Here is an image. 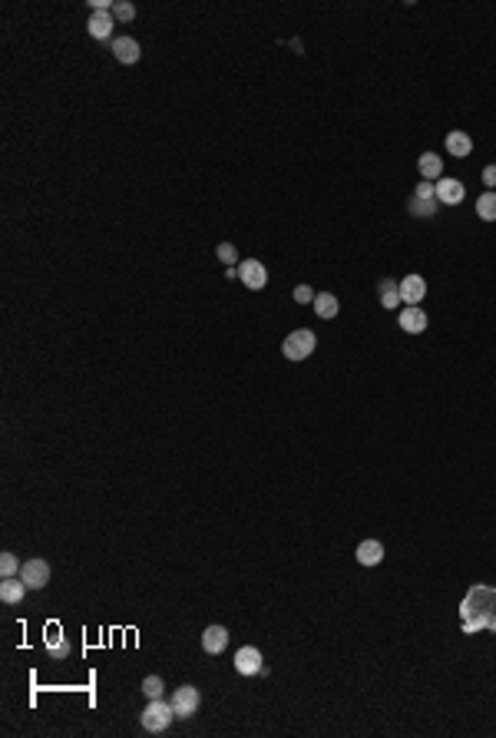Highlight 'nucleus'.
Masks as SVG:
<instances>
[{
  "label": "nucleus",
  "mask_w": 496,
  "mask_h": 738,
  "mask_svg": "<svg viewBox=\"0 0 496 738\" xmlns=\"http://www.w3.org/2000/svg\"><path fill=\"white\" fill-rule=\"evenodd\" d=\"M235 669H238L242 676H255V672H262V652H258L255 645H242V649L235 652Z\"/></svg>",
  "instance_id": "nucleus-7"
},
{
  "label": "nucleus",
  "mask_w": 496,
  "mask_h": 738,
  "mask_svg": "<svg viewBox=\"0 0 496 738\" xmlns=\"http://www.w3.org/2000/svg\"><path fill=\"white\" fill-rule=\"evenodd\" d=\"M113 53L119 63H136V60H139V43H136L133 37H119V40H113Z\"/></svg>",
  "instance_id": "nucleus-16"
},
{
  "label": "nucleus",
  "mask_w": 496,
  "mask_h": 738,
  "mask_svg": "<svg viewBox=\"0 0 496 738\" xmlns=\"http://www.w3.org/2000/svg\"><path fill=\"white\" fill-rule=\"evenodd\" d=\"M17 569H20V563H17L14 553H3V556H0V573H3V576H14Z\"/></svg>",
  "instance_id": "nucleus-24"
},
{
  "label": "nucleus",
  "mask_w": 496,
  "mask_h": 738,
  "mask_svg": "<svg viewBox=\"0 0 496 738\" xmlns=\"http://www.w3.org/2000/svg\"><path fill=\"white\" fill-rule=\"evenodd\" d=\"M199 689L195 685H179L175 689V695H172V709H175V715L179 719H192L195 712H199Z\"/></svg>",
  "instance_id": "nucleus-4"
},
{
  "label": "nucleus",
  "mask_w": 496,
  "mask_h": 738,
  "mask_svg": "<svg viewBox=\"0 0 496 738\" xmlns=\"http://www.w3.org/2000/svg\"><path fill=\"white\" fill-rule=\"evenodd\" d=\"M113 17L116 20H133L136 17V7H133V3H126V0H119V3H113Z\"/></svg>",
  "instance_id": "nucleus-22"
},
{
  "label": "nucleus",
  "mask_w": 496,
  "mask_h": 738,
  "mask_svg": "<svg viewBox=\"0 0 496 738\" xmlns=\"http://www.w3.org/2000/svg\"><path fill=\"white\" fill-rule=\"evenodd\" d=\"M172 719H175V709H172V702L149 699L146 712H142V728H146V732H166Z\"/></svg>",
  "instance_id": "nucleus-1"
},
{
  "label": "nucleus",
  "mask_w": 496,
  "mask_h": 738,
  "mask_svg": "<svg viewBox=\"0 0 496 738\" xmlns=\"http://www.w3.org/2000/svg\"><path fill=\"white\" fill-rule=\"evenodd\" d=\"M27 596V583L23 580H14V576H3V583H0V599L3 603H20Z\"/></svg>",
  "instance_id": "nucleus-15"
},
{
  "label": "nucleus",
  "mask_w": 496,
  "mask_h": 738,
  "mask_svg": "<svg viewBox=\"0 0 496 738\" xmlns=\"http://www.w3.org/2000/svg\"><path fill=\"white\" fill-rule=\"evenodd\" d=\"M20 580L27 583V589H43L50 583V567H47V560H27V563L20 567Z\"/></svg>",
  "instance_id": "nucleus-5"
},
{
  "label": "nucleus",
  "mask_w": 496,
  "mask_h": 738,
  "mask_svg": "<svg viewBox=\"0 0 496 738\" xmlns=\"http://www.w3.org/2000/svg\"><path fill=\"white\" fill-rule=\"evenodd\" d=\"M437 199L443 202V206H457V202H463V182L443 176V179L437 182Z\"/></svg>",
  "instance_id": "nucleus-10"
},
{
  "label": "nucleus",
  "mask_w": 496,
  "mask_h": 738,
  "mask_svg": "<svg viewBox=\"0 0 496 738\" xmlns=\"http://www.w3.org/2000/svg\"><path fill=\"white\" fill-rule=\"evenodd\" d=\"M470 150H473V139H470V133H463V130H454V133L447 136V152H450V156L463 159V156H470Z\"/></svg>",
  "instance_id": "nucleus-12"
},
{
  "label": "nucleus",
  "mask_w": 496,
  "mask_h": 738,
  "mask_svg": "<svg viewBox=\"0 0 496 738\" xmlns=\"http://www.w3.org/2000/svg\"><path fill=\"white\" fill-rule=\"evenodd\" d=\"M215 252H219V259H222V262H225L229 268L238 262V252H235V246H229V242H222V246L215 248Z\"/></svg>",
  "instance_id": "nucleus-23"
},
{
  "label": "nucleus",
  "mask_w": 496,
  "mask_h": 738,
  "mask_svg": "<svg viewBox=\"0 0 496 738\" xmlns=\"http://www.w3.org/2000/svg\"><path fill=\"white\" fill-rule=\"evenodd\" d=\"M477 212H480V219H486V222H496V192L490 189V192H483L477 199Z\"/></svg>",
  "instance_id": "nucleus-20"
},
{
  "label": "nucleus",
  "mask_w": 496,
  "mask_h": 738,
  "mask_svg": "<svg viewBox=\"0 0 496 738\" xmlns=\"http://www.w3.org/2000/svg\"><path fill=\"white\" fill-rule=\"evenodd\" d=\"M401 328L407 331V335H420V331L427 328V315L420 311L417 305H410V308L401 315Z\"/></svg>",
  "instance_id": "nucleus-14"
},
{
  "label": "nucleus",
  "mask_w": 496,
  "mask_h": 738,
  "mask_svg": "<svg viewBox=\"0 0 496 738\" xmlns=\"http://www.w3.org/2000/svg\"><path fill=\"white\" fill-rule=\"evenodd\" d=\"M440 199H437V186H430V182H420L417 192H414V199H410V212L420 215V219H430L434 212H437Z\"/></svg>",
  "instance_id": "nucleus-3"
},
{
  "label": "nucleus",
  "mask_w": 496,
  "mask_h": 738,
  "mask_svg": "<svg viewBox=\"0 0 496 738\" xmlns=\"http://www.w3.org/2000/svg\"><path fill=\"white\" fill-rule=\"evenodd\" d=\"M427 295V282L420 275H407L401 282V302L407 305H420V298Z\"/></svg>",
  "instance_id": "nucleus-11"
},
{
  "label": "nucleus",
  "mask_w": 496,
  "mask_h": 738,
  "mask_svg": "<svg viewBox=\"0 0 496 738\" xmlns=\"http://www.w3.org/2000/svg\"><path fill=\"white\" fill-rule=\"evenodd\" d=\"M225 645H229V629H225V626H209V629L202 632V649H206L209 656H219Z\"/></svg>",
  "instance_id": "nucleus-8"
},
{
  "label": "nucleus",
  "mask_w": 496,
  "mask_h": 738,
  "mask_svg": "<svg viewBox=\"0 0 496 738\" xmlns=\"http://www.w3.org/2000/svg\"><path fill=\"white\" fill-rule=\"evenodd\" d=\"M238 278L245 282V288H251V291H262L268 285V272H265V265L258 262V259H248V262H242L238 265Z\"/></svg>",
  "instance_id": "nucleus-6"
},
{
  "label": "nucleus",
  "mask_w": 496,
  "mask_h": 738,
  "mask_svg": "<svg viewBox=\"0 0 496 738\" xmlns=\"http://www.w3.org/2000/svg\"><path fill=\"white\" fill-rule=\"evenodd\" d=\"M90 37L96 40H110L113 37V14L110 10H93V17H90Z\"/></svg>",
  "instance_id": "nucleus-9"
},
{
  "label": "nucleus",
  "mask_w": 496,
  "mask_h": 738,
  "mask_svg": "<svg viewBox=\"0 0 496 738\" xmlns=\"http://www.w3.org/2000/svg\"><path fill=\"white\" fill-rule=\"evenodd\" d=\"M483 182H486V186H496V166H486V169H483Z\"/></svg>",
  "instance_id": "nucleus-26"
},
{
  "label": "nucleus",
  "mask_w": 496,
  "mask_h": 738,
  "mask_svg": "<svg viewBox=\"0 0 496 738\" xmlns=\"http://www.w3.org/2000/svg\"><path fill=\"white\" fill-rule=\"evenodd\" d=\"M384 560V547L377 540H364L361 547H358V563L361 567H377Z\"/></svg>",
  "instance_id": "nucleus-13"
},
{
  "label": "nucleus",
  "mask_w": 496,
  "mask_h": 738,
  "mask_svg": "<svg viewBox=\"0 0 496 738\" xmlns=\"http://www.w3.org/2000/svg\"><path fill=\"white\" fill-rule=\"evenodd\" d=\"M314 344H318V338H314L308 328H298V331H291V335L285 338V344H282V355H285L288 361H305V358H311Z\"/></svg>",
  "instance_id": "nucleus-2"
},
{
  "label": "nucleus",
  "mask_w": 496,
  "mask_h": 738,
  "mask_svg": "<svg viewBox=\"0 0 496 738\" xmlns=\"http://www.w3.org/2000/svg\"><path fill=\"white\" fill-rule=\"evenodd\" d=\"M440 172H443V159H440L437 152H423L420 156V176L423 179H437Z\"/></svg>",
  "instance_id": "nucleus-18"
},
{
  "label": "nucleus",
  "mask_w": 496,
  "mask_h": 738,
  "mask_svg": "<svg viewBox=\"0 0 496 738\" xmlns=\"http://www.w3.org/2000/svg\"><path fill=\"white\" fill-rule=\"evenodd\" d=\"M142 692H146L149 699H159V695H162V679H159V676H146V679H142Z\"/></svg>",
  "instance_id": "nucleus-21"
},
{
  "label": "nucleus",
  "mask_w": 496,
  "mask_h": 738,
  "mask_svg": "<svg viewBox=\"0 0 496 738\" xmlns=\"http://www.w3.org/2000/svg\"><path fill=\"white\" fill-rule=\"evenodd\" d=\"M314 311H318V318H325V322L338 318V298H334V295H327V291L314 295Z\"/></svg>",
  "instance_id": "nucleus-17"
},
{
  "label": "nucleus",
  "mask_w": 496,
  "mask_h": 738,
  "mask_svg": "<svg viewBox=\"0 0 496 738\" xmlns=\"http://www.w3.org/2000/svg\"><path fill=\"white\" fill-rule=\"evenodd\" d=\"M381 305L384 308H397V305H401V285L384 278L381 282Z\"/></svg>",
  "instance_id": "nucleus-19"
},
{
  "label": "nucleus",
  "mask_w": 496,
  "mask_h": 738,
  "mask_svg": "<svg viewBox=\"0 0 496 738\" xmlns=\"http://www.w3.org/2000/svg\"><path fill=\"white\" fill-rule=\"evenodd\" d=\"M295 302H298V305L314 302V295H311V288H308V285H298V288H295Z\"/></svg>",
  "instance_id": "nucleus-25"
}]
</instances>
